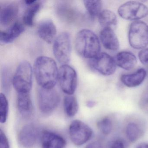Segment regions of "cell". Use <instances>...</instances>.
Returning <instances> with one entry per match:
<instances>
[{"label":"cell","instance_id":"6da1fadb","mask_svg":"<svg viewBox=\"0 0 148 148\" xmlns=\"http://www.w3.org/2000/svg\"><path fill=\"white\" fill-rule=\"evenodd\" d=\"M34 71L37 83L41 88H54L58 80L59 70L53 59L45 56L37 58L34 62Z\"/></svg>","mask_w":148,"mask_h":148},{"label":"cell","instance_id":"7a4b0ae2","mask_svg":"<svg viewBox=\"0 0 148 148\" xmlns=\"http://www.w3.org/2000/svg\"><path fill=\"white\" fill-rule=\"evenodd\" d=\"M75 46L78 53L85 58L91 59L100 53L99 39L94 33L88 29H83L78 33Z\"/></svg>","mask_w":148,"mask_h":148},{"label":"cell","instance_id":"3957f363","mask_svg":"<svg viewBox=\"0 0 148 148\" xmlns=\"http://www.w3.org/2000/svg\"><path fill=\"white\" fill-rule=\"evenodd\" d=\"M33 71L31 64L26 61L18 66L13 78V85L18 93H30L32 86Z\"/></svg>","mask_w":148,"mask_h":148},{"label":"cell","instance_id":"277c9868","mask_svg":"<svg viewBox=\"0 0 148 148\" xmlns=\"http://www.w3.org/2000/svg\"><path fill=\"white\" fill-rule=\"evenodd\" d=\"M129 43L135 49H143L148 45V25L142 21H134L129 30Z\"/></svg>","mask_w":148,"mask_h":148},{"label":"cell","instance_id":"5b68a950","mask_svg":"<svg viewBox=\"0 0 148 148\" xmlns=\"http://www.w3.org/2000/svg\"><path fill=\"white\" fill-rule=\"evenodd\" d=\"M60 98L55 89L40 88L38 92V104L41 113L48 115L53 112L58 106Z\"/></svg>","mask_w":148,"mask_h":148},{"label":"cell","instance_id":"8992f818","mask_svg":"<svg viewBox=\"0 0 148 148\" xmlns=\"http://www.w3.org/2000/svg\"><path fill=\"white\" fill-rule=\"evenodd\" d=\"M53 54L59 62L67 64L71 59V42L70 35L66 32L61 33L54 40Z\"/></svg>","mask_w":148,"mask_h":148},{"label":"cell","instance_id":"52a82bcc","mask_svg":"<svg viewBox=\"0 0 148 148\" xmlns=\"http://www.w3.org/2000/svg\"><path fill=\"white\" fill-rule=\"evenodd\" d=\"M58 80L64 93L72 95L76 90L77 77L75 70L68 64L62 65L58 71Z\"/></svg>","mask_w":148,"mask_h":148},{"label":"cell","instance_id":"ba28073f","mask_svg":"<svg viewBox=\"0 0 148 148\" xmlns=\"http://www.w3.org/2000/svg\"><path fill=\"white\" fill-rule=\"evenodd\" d=\"M119 16L127 20L136 21L146 17L148 8L144 4L136 1H129L119 7Z\"/></svg>","mask_w":148,"mask_h":148},{"label":"cell","instance_id":"9c48e42d","mask_svg":"<svg viewBox=\"0 0 148 148\" xmlns=\"http://www.w3.org/2000/svg\"><path fill=\"white\" fill-rule=\"evenodd\" d=\"M69 135L72 142L76 145L86 143L92 136V130L82 121L75 120L70 125Z\"/></svg>","mask_w":148,"mask_h":148},{"label":"cell","instance_id":"30bf717a","mask_svg":"<svg viewBox=\"0 0 148 148\" xmlns=\"http://www.w3.org/2000/svg\"><path fill=\"white\" fill-rule=\"evenodd\" d=\"M91 67L104 76L112 75L116 71V64L115 60L106 53H102L90 59Z\"/></svg>","mask_w":148,"mask_h":148},{"label":"cell","instance_id":"8fae6325","mask_svg":"<svg viewBox=\"0 0 148 148\" xmlns=\"http://www.w3.org/2000/svg\"><path fill=\"white\" fill-rule=\"evenodd\" d=\"M40 136L39 128L34 124H28L21 129L18 134V140L23 147L32 148L37 144Z\"/></svg>","mask_w":148,"mask_h":148},{"label":"cell","instance_id":"7c38bea8","mask_svg":"<svg viewBox=\"0 0 148 148\" xmlns=\"http://www.w3.org/2000/svg\"><path fill=\"white\" fill-rule=\"evenodd\" d=\"M145 126L140 119H132L128 121L125 127V133L127 139L132 143H135L144 134Z\"/></svg>","mask_w":148,"mask_h":148},{"label":"cell","instance_id":"4fadbf2b","mask_svg":"<svg viewBox=\"0 0 148 148\" xmlns=\"http://www.w3.org/2000/svg\"><path fill=\"white\" fill-rule=\"evenodd\" d=\"M38 33L40 38L48 44H51L56 39L57 29L52 21L45 20L39 25Z\"/></svg>","mask_w":148,"mask_h":148},{"label":"cell","instance_id":"5bb4252c","mask_svg":"<svg viewBox=\"0 0 148 148\" xmlns=\"http://www.w3.org/2000/svg\"><path fill=\"white\" fill-rule=\"evenodd\" d=\"M66 142L64 138L51 132L45 131L41 137L42 148H64Z\"/></svg>","mask_w":148,"mask_h":148},{"label":"cell","instance_id":"9a60e30c","mask_svg":"<svg viewBox=\"0 0 148 148\" xmlns=\"http://www.w3.org/2000/svg\"><path fill=\"white\" fill-rule=\"evenodd\" d=\"M25 30V27L21 23L19 22H15L6 31L1 32V43L7 44L13 42Z\"/></svg>","mask_w":148,"mask_h":148},{"label":"cell","instance_id":"2e32d148","mask_svg":"<svg viewBox=\"0 0 148 148\" xmlns=\"http://www.w3.org/2000/svg\"><path fill=\"white\" fill-rule=\"evenodd\" d=\"M100 38L104 47L107 50L116 51L119 48L118 39L111 28H103L100 32Z\"/></svg>","mask_w":148,"mask_h":148},{"label":"cell","instance_id":"e0dca14e","mask_svg":"<svg viewBox=\"0 0 148 148\" xmlns=\"http://www.w3.org/2000/svg\"><path fill=\"white\" fill-rule=\"evenodd\" d=\"M17 107L20 114L25 118L32 116L33 106L30 93H18Z\"/></svg>","mask_w":148,"mask_h":148},{"label":"cell","instance_id":"ac0fdd59","mask_svg":"<svg viewBox=\"0 0 148 148\" xmlns=\"http://www.w3.org/2000/svg\"><path fill=\"white\" fill-rule=\"evenodd\" d=\"M18 6L15 3L6 5L1 9L0 23L1 25H9L17 17L18 12Z\"/></svg>","mask_w":148,"mask_h":148},{"label":"cell","instance_id":"d6986e66","mask_svg":"<svg viewBox=\"0 0 148 148\" xmlns=\"http://www.w3.org/2000/svg\"><path fill=\"white\" fill-rule=\"evenodd\" d=\"M115 60L117 65L126 71L133 69L137 64L136 56L129 51H122L117 53Z\"/></svg>","mask_w":148,"mask_h":148},{"label":"cell","instance_id":"ffe728a7","mask_svg":"<svg viewBox=\"0 0 148 148\" xmlns=\"http://www.w3.org/2000/svg\"><path fill=\"white\" fill-rule=\"evenodd\" d=\"M146 76L145 70L140 68L134 73L122 75L120 79L125 86L131 88L140 85L143 82Z\"/></svg>","mask_w":148,"mask_h":148},{"label":"cell","instance_id":"44dd1931","mask_svg":"<svg viewBox=\"0 0 148 148\" xmlns=\"http://www.w3.org/2000/svg\"><path fill=\"white\" fill-rule=\"evenodd\" d=\"M98 21L100 25L105 28H111L115 27L117 23V19L115 14L108 10H104L100 13Z\"/></svg>","mask_w":148,"mask_h":148},{"label":"cell","instance_id":"7402d4cb","mask_svg":"<svg viewBox=\"0 0 148 148\" xmlns=\"http://www.w3.org/2000/svg\"><path fill=\"white\" fill-rule=\"evenodd\" d=\"M65 112L68 117L74 116L78 111L79 105L77 99L72 95L65 97L64 100Z\"/></svg>","mask_w":148,"mask_h":148},{"label":"cell","instance_id":"603a6c76","mask_svg":"<svg viewBox=\"0 0 148 148\" xmlns=\"http://www.w3.org/2000/svg\"><path fill=\"white\" fill-rule=\"evenodd\" d=\"M41 3L37 1L32 5H29V7L25 12L23 20L24 23L28 26H32L34 25V18L38 12L41 8Z\"/></svg>","mask_w":148,"mask_h":148},{"label":"cell","instance_id":"cb8c5ba5","mask_svg":"<svg viewBox=\"0 0 148 148\" xmlns=\"http://www.w3.org/2000/svg\"><path fill=\"white\" fill-rule=\"evenodd\" d=\"M84 5L91 17L98 16L102 11V2L99 0H86Z\"/></svg>","mask_w":148,"mask_h":148},{"label":"cell","instance_id":"d4e9b609","mask_svg":"<svg viewBox=\"0 0 148 148\" xmlns=\"http://www.w3.org/2000/svg\"><path fill=\"white\" fill-rule=\"evenodd\" d=\"M97 126L103 134L109 135L112 132L113 129L112 120L109 117H105L97 122Z\"/></svg>","mask_w":148,"mask_h":148},{"label":"cell","instance_id":"484cf974","mask_svg":"<svg viewBox=\"0 0 148 148\" xmlns=\"http://www.w3.org/2000/svg\"><path fill=\"white\" fill-rule=\"evenodd\" d=\"M9 105L8 100L5 94H0V122L5 123L6 122L8 116Z\"/></svg>","mask_w":148,"mask_h":148},{"label":"cell","instance_id":"4316f807","mask_svg":"<svg viewBox=\"0 0 148 148\" xmlns=\"http://www.w3.org/2000/svg\"><path fill=\"white\" fill-rule=\"evenodd\" d=\"M0 148H10L8 138L1 129L0 130Z\"/></svg>","mask_w":148,"mask_h":148},{"label":"cell","instance_id":"83f0119b","mask_svg":"<svg viewBox=\"0 0 148 148\" xmlns=\"http://www.w3.org/2000/svg\"><path fill=\"white\" fill-rule=\"evenodd\" d=\"M138 58L142 64H148V48L141 50L138 53Z\"/></svg>","mask_w":148,"mask_h":148},{"label":"cell","instance_id":"f1b7e54d","mask_svg":"<svg viewBox=\"0 0 148 148\" xmlns=\"http://www.w3.org/2000/svg\"><path fill=\"white\" fill-rule=\"evenodd\" d=\"M110 148H125V145L122 139L117 138L113 141Z\"/></svg>","mask_w":148,"mask_h":148},{"label":"cell","instance_id":"f546056e","mask_svg":"<svg viewBox=\"0 0 148 148\" xmlns=\"http://www.w3.org/2000/svg\"><path fill=\"white\" fill-rule=\"evenodd\" d=\"M85 148H103V147L100 142L95 141L88 144Z\"/></svg>","mask_w":148,"mask_h":148},{"label":"cell","instance_id":"4dcf8cb0","mask_svg":"<svg viewBox=\"0 0 148 148\" xmlns=\"http://www.w3.org/2000/svg\"><path fill=\"white\" fill-rule=\"evenodd\" d=\"M95 105H96V103L94 101H89L87 102V103H86V106H88V107H90V108H92V107H93V106H95Z\"/></svg>","mask_w":148,"mask_h":148},{"label":"cell","instance_id":"1f68e13d","mask_svg":"<svg viewBox=\"0 0 148 148\" xmlns=\"http://www.w3.org/2000/svg\"><path fill=\"white\" fill-rule=\"evenodd\" d=\"M136 148H148V143H142L139 145Z\"/></svg>","mask_w":148,"mask_h":148},{"label":"cell","instance_id":"d6a6232c","mask_svg":"<svg viewBox=\"0 0 148 148\" xmlns=\"http://www.w3.org/2000/svg\"><path fill=\"white\" fill-rule=\"evenodd\" d=\"M36 1H32V0H30V1H26L25 2L26 4L27 5H32L34 3H35L36 2Z\"/></svg>","mask_w":148,"mask_h":148}]
</instances>
